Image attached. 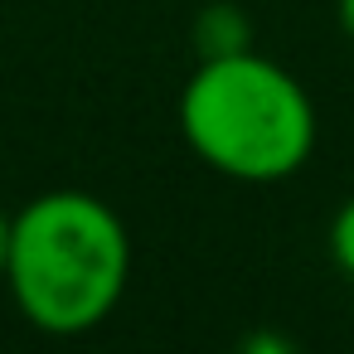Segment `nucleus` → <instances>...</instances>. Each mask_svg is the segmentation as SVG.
I'll return each instance as SVG.
<instances>
[{
  "label": "nucleus",
  "mask_w": 354,
  "mask_h": 354,
  "mask_svg": "<svg viewBox=\"0 0 354 354\" xmlns=\"http://www.w3.org/2000/svg\"><path fill=\"white\" fill-rule=\"evenodd\" d=\"M127 277L131 233L107 199L83 189H49L10 218L6 286L35 330H97L117 310Z\"/></svg>",
  "instance_id": "nucleus-1"
},
{
  "label": "nucleus",
  "mask_w": 354,
  "mask_h": 354,
  "mask_svg": "<svg viewBox=\"0 0 354 354\" xmlns=\"http://www.w3.org/2000/svg\"><path fill=\"white\" fill-rule=\"evenodd\" d=\"M180 136L214 175L238 185H277L310 160L320 122L291 68L243 49L199 59L180 93Z\"/></svg>",
  "instance_id": "nucleus-2"
},
{
  "label": "nucleus",
  "mask_w": 354,
  "mask_h": 354,
  "mask_svg": "<svg viewBox=\"0 0 354 354\" xmlns=\"http://www.w3.org/2000/svg\"><path fill=\"white\" fill-rule=\"evenodd\" d=\"M194 49L199 59H218V54H243L252 49V25L238 6H209L194 20Z\"/></svg>",
  "instance_id": "nucleus-3"
},
{
  "label": "nucleus",
  "mask_w": 354,
  "mask_h": 354,
  "mask_svg": "<svg viewBox=\"0 0 354 354\" xmlns=\"http://www.w3.org/2000/svg\"><path fill=\"white\" fill-rule=\"evenodd\" d=\"M330 262L354 281V194L335 209V218H330Z\"/></svg>",
  "instance_id": "nucleus-4"
},
{
  "label": "nucleus",
  "mask_w": 354,
  "mask_h": 354,
  "mask_svg": "<svg viewBox=\"0 0 354 354\" xmlns=\"http://www.w3.org/2000/svg\"><path fill=\"white\" fill-rule=\"evenodd\" d=\"M243 354H291V344H286L281 335H252V339L243 344Z\"/></svg>",
  "instance_id": "nucleus-5"
},
{
  "label": "nucleus",
  "mask_w": 354,
  "mask_h": 354,
  "mask_svg": "<svg viewBox=\"0 0 354 354\" xmlns=\"http://www.w3.org/2000/svg\"><path fill=\"white\" fill-rule=\"evenodd\" d=\"M335 20H339L344 39H354V0H335Z\"/></svg>",
  "instance_id": "nucleus-6"
},
{
  "label": "nucleus",
  "mask_w": 354,
  "mask_h": 354,
  "mask_svg": "<svg viewBox=\"0 0 354 354\" xmlns=\"http://www.w3.org/2000/svg\"><path fill=\"white\" fill-rule=\"evenodd\" d=\"M6 257H10V214H0V277H6Z\"/></svg>",
  "instance_id": "nucleus-7"
}]
</instances>
